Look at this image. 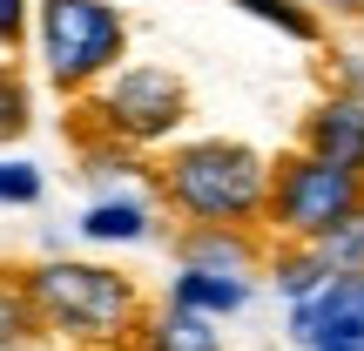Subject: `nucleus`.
<instances>
[{
	"label": "nucleus",
	"mask_w": 364,
	"mask_h": 351,
	"mask_svg": "<svg viewBox=\"0 0 364 351\" xmlns=\"http://www.w3.org/2000/svg\"><path fill=\"white\" fill-rule=\"evenodd\" d=\"M317 14H364V0H311Z\"/></svg>",
	"instance_id": "19"
},
{
	"label": "nucleus",
	"mask_w": 364,
	"mask_h": 351,
	"mask_svg": "<svg viewBox=\"0 0 364 351\" xmlns=\"http://www.w3.org/2000/svg\"><path fill=\"white\" fill-rule=\"evenodd\" d=\"M41 189H48V176H41L27 156H0V203L7 209H34Z\"/></svg>",
	"instance_id": "17"
},
{
	"label": "nucleus",
	"mask_w": 364,
	"mask_h": 351,
	"mask_svg": "<svg viewBox=\"0 0 364 351\" xmlns=\"http://www.w3.org/2000/svg\"><path fill=\"white\" fill-rule=\"evenodd\" d=\"M81 115H88L95 142H122V149H176L182 122H189V81L176 68L135 61L122 75H108L95 95H81Z\"/></svg>",
	"instance_id": "4"
},
{
	"label": "nucleus",
	"mask_w": 364,
	"mask_h": 351,
	"mask_svg": "<svg viewBox=\"0 0 364 351\" xmlns=\"http://www.w3.org/2000/svg\"><path fill=\"white\" fill-rule=\"evenodd\" d=\"M230 7H243L250 21L277 27V34L304 41V48H317V41H324V14H317L311 0H230Z\"/></svg>",
	"instance_id": "14"
},
{
	"label": "nucleus",
	"mask_w": 364,
	"mask_h": 351,
	"mask_svg": "<svg viewBox=\"0 0 364 351\" xmlns=\"http://www.w3.org/2000/svg\"><path fill=\"white\" fill-rule=\"evenodd\" d=\"M27 129H34V88H27V75L14 61H0V149L21 142Z\"/></svg>",
	"instance_id": "15"
},
{
	"label": "nucleus",
	"mask_w": 364,
	"mask_h": 351,
	"mask_svg": "<svg viewBox=\"0 0 364 351\" xmlns=\"http://www.w3.org/2000/svg\"><path fill=\"white\" fill-rule=\"evenodd\" d=\"M48 338L34 298H27V277L21 271H0V351H34Z\"/></svg>",
	"instance_id": "13"
},
{
	"label": "nucleus",
	"mask_w": 364,
	"mask_h": 351,
	"mask_svg": "<svg viewBox=\"0 0 364 351\" xmlns=\"http://www.w3.org/2000/svg\"><path fill=\"white\" fill-rule=\"evenodd\" d=\"M88 243L115 250V243H149L156 236V203H142V196H95L88 209H81L75 223Z\"/></svg>",
	"instance_id": "9"
},
{
	"label": "nucleus",
	"mask_w": 364,
	"mask_h": 351,
	"mask_svg": "<svg viewBox=\"0 0 364 351\" xmlns=\"http://www.w3.org/2000/svg\"><path fill=\"white\" fill-rule=\"evenodd\" d=\"M34 48L41 75L61 95H95L108 75H122L129 54V14L115 0H34Z\"/></svg>",
	"instance_id": "3"
},
{
	"label": "nucleus",
	"mask_w": 364,
	"mask_h": 351,
	"mask_svg": "<svg viewBox=\"0 0 364 351\" xmlns=\"http://www.w3.org/2000/svg\"><path fill=\"white\" fill-rule=\"evenodd\" d=\"M34 34V0H0V48H21V41Z\"/></svg>",
	"instance_id": "18"
},
{
	"label": "nucleus",
	"mask_w": 364,
	"mask_h": 351,
	"mask_svg": "<svg viewBox=\"0 0 364 351\" xmlns=\"http://www.w3.org/2000/svg\"><path fill=\"white\" fill-rule=\"evenodd\" d=\"M156 203L176 223H209V230H263L270 209V156L236 135H189L149 162Z\"/></svg>",
	"instance_id": "1"
},
{
	"label": "nucleus",
	"mask_w": 364,
	"mask_h": 351,
	"mask_svg": "<svg viewBox=\"0 0 364 351\" xmlns=\"http://www.w3.org/2000/svg\"><path fill=\"white\" fill-rule=\"evenodd\" d=\"M290 338L311 351L317 338L364 345V277H331L311 304H290Z\"/></svg>",
	"instance_id": "8"
},
{
	"label": "nucleus",
	"mask_w": 364,
	"mask_h": 351,
	"mask_svg": "<svg viewBox=\"0 0 364 351\" xmlns=\"http://www.w3.org/2000/svg\"><path fill=\"white\" fill-rule=\"evenodd\" d=\"M129 351H223V331L209 325V318H189V311H176V304H156Z\"/></svg>",
	"instance_id": "11"
},
{
	"label": "nucleus",
	"mask_w": 364,
	"mask_h": 351,
	"mask_svg": "<svg viewBox=\"0 0 364 351\" xmlns=\"http://www.w3.org/2000/svg\"><path fill=\"white\" fill-rule=\"evenodd\" d=\"M162 304H176V311H189V318L223 325V318H236V311L250 304V284H243V277H209V271H176Z\"/></svg>",
	"instance_id": "10"
},
{
	"label": "nucleus",
	"mask_w": 364,
	"mask_h": 351,
	"mask_svg": "<svg viewBox=\"0 0 364 351\" xmlns=\"http://www.w3.org/2000/svg\"><path fill=\"white\" fill-rule=\"evenodd\" d=\"M27 277L48 338L81 345V351H129L135 331L149 325V298L135 290V277H122L115 263L95 257H41Z\"/></svg>",
	"instance_id": "2"
},
{
	"label": "nucleus",
	"mask_w": 364,
	"mask_h": 351,
	"mask_svg": "<svg viewBox=\"0 0 364 351\" xmlns=\"http://www.w3.org/2000/svg\"><path fill=\"white\" fill-rule=\"evenodd\" d=\"M304 149L338 162V169H351V176H364V95H351V88L324 95L304 115Z\"/></svg>",
	"instance_id": "7"
},
{
	"label": "nucleus",
	"mask_w": 364,
	"mask_h": 351,
	"mask_svg": "<svg viewBox=\"0 0 364 351\" xmlns=\"http://www.w3.org/2000/svg\"><path fill=\"white\" fill-rule=\"evenodd\" d=\"M176 271H209V277H257L270 271V236L263 230H209V223H182L176 230Z\"/></svg>",
	"instance_id": "6"
},
{
	"label": "nucleus",
	"mask_w": 364,
	"mask_h": 351,
	"mask_svg": "<svg viewBox=\"0 0 364 351\" xmlns=\"http://www.w3.org/2000/svg\"><path fill=\"white\" fill-rule=\"evenodd\" d=\"M311 351H364V345H351V338H317Z\"/></svg>",
	"instance_id": "20"
},
{
	"label": "nucleus",
	"mask_w": 364,
	"mask_h": 351,
	"mask_svg": "<svg viewBox=\"0 0 364 351\" xmlns=\"http://www.w3.org/2000/svg\"><path fill=\"white\" fill-rule=\"evenodd\" d=\"M364 209V176L338 169V162L290 149L270 162V209H263V236L277 243H324Z\"/></svg>",
	"instance_id": "5"
},
{
	"label": "nucleus",
	"mask_w": 364,
	"mask_h": 351,
	"mask_svg": "<svg viewBox=\"0 0 364 351\" xmlns=\"http://www.w3.org/2000/svg\"><path fill=\"white\" fill-rule=\"evenodd\" d=\"M270 284L284 290L290 304H311L317 290L331 284V263L317 257V243H277L270 250Z\"/></svg>",
	"instance_id": "12"
},
{
	"label": "nucleus",
	"mask_w": 364,
	"mask_h": 351,
	"mask_svg": "<svg viewBox=\"0 0 364 351\" xmlns=\"http://www.w3.org/2000/svg\"><path fill=\"white\" fill-rule=\"evenodd\" d=\"M317 257L331 263V277H364V209L344 223V230H331L324 243H317Z\"/></svg>",
	"instance_id": "16"
}]
</instances>
